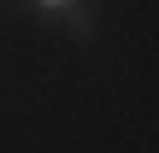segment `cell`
I'll return each instance as SVG.
<instances>
[{
	"label": "cell",
	"instance_id": "cell-1",
	"mask_svg": "<svg viewBox=\"0 0 159 153\" xmlns=\"http://www.w3.org/2000/svg\"><path fill=\"white\" fill-rule=\"evenodd\" d=\"M47 24H59V29H71V35H89V0H30Z\"/></svg>",
	"mask_w": 159,
	"mask_h": 153
}]
</instances>
